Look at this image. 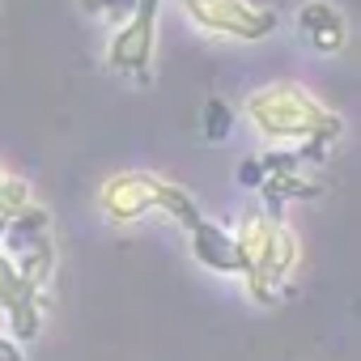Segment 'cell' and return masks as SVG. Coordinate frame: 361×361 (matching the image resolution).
<instances>
[{"instance_id":"cell-1","label":"cell","mask_w":361,"mask_h":361,"mask_svg":"<svg viewBox=\"0 0 361 361\" xmlns=\"http://www.w3.org/2000/svg\"><path fill=\"white\" fill-rule=\"evenodd\" d=\"M247 115L259 136L268 140H302V161H323L327 149L340 140L344 123L336 111H327L319 98H310L302 85H268L247 98Z\"/></svg>"},{"instance_id":"cell-2","label":"cell","mask_w":361,"mask_h":361,"mask_svg":"<svg viewBox=\"0 0 361 361\" xmlns=\"http://www.w3.org/2000/svg\"><path fill=\"white\" fill-rule=\"evenodd\" d=\"M234 243H238V276L247 281L251 302L276 306L289 293V276L302 255L293 230L281 221V213H251L234 230Z\"/></svg>"},{"instance_id":"cell-3","label":"cell","mask_w":361,"mask_h":361,"mask_svg":"<svg viewBox=\"0 0 361 361\" xmlns=\"http://www.w3.org/2000/svg\"><path fill=\"white\" fill-rule=\"evenodd\" d=\"M98 204H102V213L115 226H132V221H140L149 213H161L178 230H192L204 217L200 204H196V196L188 188L170 183V178H157V174H140V170L106 178L102 192H98Z\"/></svg>"},{"instance_id":"cell-4","label":"cell","mask_w":361,"mask_h":361,"mask_svg":"<svg viewBox=\"0 0 361 361\" xmlns=\"http://www.w3.org/2000/svg\"><path fill=\"white\" fill-rule=\"evenodd\" d=\"M188 9V18L209 30V35H226L238 43H259L276 30V13L259 9L251 0H178Z\"/></svg>"},{"instance_id":"cell-5","label":"cell","mask_w":361,"mask_h":361,"mask_svg":"<svg viewBox=\"0 0 361 361\" xmlns=\"http://www.w3.org/2000/svg\"><path fill=\"white\" fill-rule=\"evenodd\" d=\"M157 9H161V0H136L132 13L119 22V30L111 39V51H106V60H111L115 73L149 81L153 47H157Z\"/></svg>"},{"instance_id":"cell-6","label":"cell","mask_w":361,"mask_h":361,"mask_svg":"<svg viewBox=\"0 0 361 361\" xmlns=\"http://www.w3.org/2000/svg\"><path fill=\"white\" fill-rule=\"evenodd\" d=\"M43 306H47L43 289H35L9 255H0V310L9 314V336L18 344L35 340L43 331Z\"/></svg>"},{"instance_id":"cell-7","label":"cell","mask_w":361,"mask_h":361,"mask_svg":"<svg viewBox=\"0 0 361 361\" xmlns=\"http://www.w3.org/2000/svg\"><path fill=\"white\" fill-rule=\"evenodd\" d=\"M188 247H192V259L217 276H238V243H234V230L200 217L192 230H188Z\"/></svg>"},{"instance_id":"cell-8","label":"cell","mask_w":361,"mask_h":361,"mask_svg":"<svg viewBox=\"0 0 361 361\" xmlns=\"http://www.w3.org/2000/svg\"><path fill=\"white\" fill-rule=\"evenodd\" d=\"M298 30L306 35V43L323 56H336L344 43H348V26L340 18L336 5H327V0H310V5H302L298 13Z\"/></svg>"},{"instance_id":"cell-9","label":"cell","mask_w":361,"mask_h":361,"mask_svg":"<svg viewBox=\"0 0 361 361\" xmlns=\"http://www.w3.org/2000/svg\"><path fill=\"white\" fill-rule=\"evenodd\" d=\"M30 204V183L0 166V217H18Z\"/></svg>"},{"instance_id":"cell-10","label":"cell","mask_w":361,"mask_h":361,"mask_svg":"<svg viewBox=\"0 0 361 361\" xmlns=\"http://www.w3.org/2000/svg\"><path fill=\"white\" fill-rule=\"evenodd\" d=\"M230 128H234V111H230L221 98H209V102H204V136H209V140H226Z\"/></svg>"},{"instance_id":"cell-11","label":"cell","mask_w":361,"mask_h":361,"mask_svg":"<svg viewBox=\"0 0 361 361\" xmlns=\"http://www.w3.org/2000/svg\"><path fill=\"white\" fill-rule=\"evenodd\" d=\"M132 5H136V0H81L85 13H94V18H115V22H123V18L132 13Z\"/></svg>"},{"instance_id":"cell-12","label":"cell","mask_w":361,"mask_h":361,"mask_svg":"<svg viewBox=\"0 0 361 361\" xmlns=\"http://www.w3.org/2000/svg\"><path fill=\"white\" fill-rule=\"evenodd\" d=\"M259 178H264V170H259V157H247V161L238 166V183H243V188H259Z\"/></svg>"},{"instance_id":"cell-13","label":"cell","mask_w":361,"mask_h":361,"mask_svg":"<svg viewBox=\"0 0 361 361\" xmlns=\"http://www.w3.org/2000/svg\"><path fill=\"white\" fill-rule=\"evenodd\" d=\"M0 361H26L22 357V344L13 336H0Z\"/></svg>"},{"instance_id":"cell-14","label":"cell","mask_w":361,"mask_h":361,"mask_svg":"<svg viewBox=\"0 0 361 361\" xmlns=\"http://www.w3.org/2000/svg\"><path fill=\"white\" fill-rule=\"evenodd\" d=\"M5 230H9V217H0V243H5Z\"/></svg>"}]
</instances>
